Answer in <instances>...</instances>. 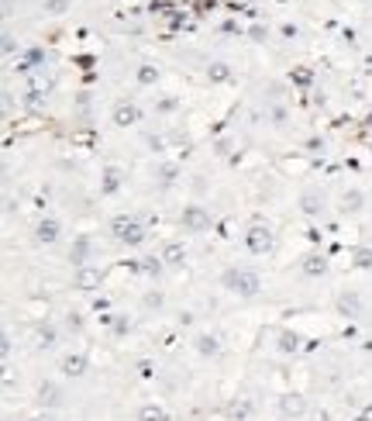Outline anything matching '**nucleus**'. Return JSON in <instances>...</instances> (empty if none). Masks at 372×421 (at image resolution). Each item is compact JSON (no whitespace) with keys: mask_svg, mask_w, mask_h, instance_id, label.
Masks as SVG:
<instances>
[{"mask_svg":"<svg viewBox=\"0 0 372 421\" xmlns=\"http://www.w3.org/2000/svg\"><path fill=\"white\" fill-rule=\"evenodd\" d=\"M303 407H307V404H303L300 393H286V397L279 400V414H283V418H300Z\"/></svg>","mask_w":372,"mask_h":421,"instance_id":"1","label":"nucleus"},{"mask_svg":"<svg viewBox=\"0 0 372 421\" xmlns=\"http://www.w3.org/2000/svg\"><path fill=\"white\" fill-rule=\"evenodd\" d=\"M228 287L241 294H255V277L252 273H228Z\"/></svg>","mask_w":372,"mask_h":421,"instance_id":"2","label":"nucleus"},{"mask_svg":"<svg viewBox=\"0 0 372 421\" xmlns=\"http://www.w3.org/2000/svg\"><path fill=\"white\" fill-rule=\"evenodd\" d=\"M83 369H87V359L83 356H66V363H63V373L66 376H83Z\"/></svg>","mask_w":372,"mask_h":421,"instance_id":"3","label":"nucleus"},{"mask_svg":"<svg viewBox=\"0 0 372 421\" xmlns=\"http://www.w3.org/2000/svg\"><path fill=\"white\" fill-rule=\"evenodd\" d=\"M63 397H59V390L49 383V387H42V404H59Z\"/></svg>","mask_w":372,"mask_h":421,"instance_id":"4","label":"nucleus"},{"mask_svg":"<svg viewBox=\"0 0 372 421\" xmlns=\"http://www.w3.org/2000/svg\"><path fill=\"white\" fill-rule=\"evenodd\" d=\"M252 246H255V249H262V246L269 249V232H262V228H255V232H252Z\"/></svg>","mask_w":372,"mask_h":421,"instance_id":"5","label":"nucleus"},{"mask_svg":"<svg viewBox=\"0 0 372 421\" xmlns=\"http://www.w3.org/2000/svg\"><path fill=\"white\" fill-rule=\"evenodd\" d=\"M142 421H162V411L159 407H145L142 411Z\"/></svg>","mask_w":372,"mask_h":421,"instance_id":"6","label":"nucleus"}]
</instances>
